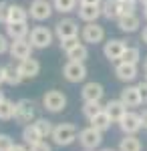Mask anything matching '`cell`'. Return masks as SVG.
Masks as SVG:
<instances>
[{
	"label": "cell",
	"instance_id": "20",
	"mask_svg": "<svg viewBox=\"0 0 147 151\" xmlns=\"http://www.w3.org/2000/svg\"><path fill=\"white\" fill-rule=\"evenodd\" d=\"M121 101H123L125 107H139L141 105V99H139V91H137V85L135 87H125L123 91H121V97H119Z\"/></svg>",
	"mask_w": 147,
	"mask_h": 151
},
{
	"label": "cell",
	"instance_id": "3",
	"mask_svg": "<svg viewBox=\"0 0 147 151\" xmlns=\"http://www.w3.org/2000/svg\"><path fill=\"white\" fill-rule=\"evenodd\" d=\"M34 119V101L30 99H20L14 103V121L28 125Z\"/></svg>",
	"mask_w": 147,
	"mask_h": 151
},
{
	"label": "cell",
	"instance_id": "14",
	"mask_svg": "<svg viewBox=\"0 0 147 151\" xmlns=\"http://www.w3.org/2000/svg\"><path fill=\"white\" fill-rule=\"evenodd\" d=\"M79 18L83 22H97V18L103 14L101 4H79Z\"/></svg>",
	"mask_w": 147,
	"mask_h": 151
},
{
	"label": "cell",
	"instance_id": "41",
	"mask_svg": "<svg viewBox=\"0 0 147 151\" xmlns=\"http://www.w3.org/2000/svg\"><path fill=\"white\" fill-rule=\"evenodd\" d=\"M10 151H30V149H28L26 145H14V147H12Z\"/></svg>",
	"mask_w": 147,
	"mask_h": 151
},
{
	"label": "cell",
	"instance_id": "22",
	"mask_svg": "<svg viewBox=\"0 0 147 151\" xmlns=\"http://www.w3.org/2000/svg\"><path fill=\"white\" fill-rule=\"evenodd\" d=\"M24 79L22 75H20V70L18 67H14V65H6L4 67V83L6 85H10V87H16V85H20Z\"/></svg>",
	"mask_w": 147,
	"mask_h": 151
},
{
	"label": "cell",
	"instance_id": "7",
	"mask_svg": "<svg viewBox=\"0 0 147 151\" xmlns=\"http://www.w3.org/2000/svg\"><path fill=\"white\" fill-rule=\"evenodd\" d=\"M79 141L85 149H95V147H99L103 143V133L89 125L87 129H81L79 131Z\"/></svg>",
	"mask_w": 147,
	"mask_h": 151
},
{
	"label": "cell",
	"instance_id": "9",
	"mask_svg": "<svg viewBox=\"0 0 147 151\" xmlns=\"http://www.w3.org/2000/svg\"><path fill=\"white\" fill-rule=\"evenodd\" d=\"M81 36H83V40L89 42V45H99V42L105 40V28L97 22H87V26L83 28Z\"/></svg>",
	"mask_w": 147,
	"mask_h": 151
},
{
	"label": "cell",
	"instance_id": "10",
	"mask_svg": "<svg viewBox=\"0 0 147 151\" xmlns=\"http://www.w3.org/2000/svg\"><path fill=\"white\" fill-rule=\"evenodd\" d=\"M32 45H30V40H26V38H18V40H12L10 42V48H8V52H10L12 58H16V60H22V58H28L32 55Z\"/></svg>",
	"mask_w": 147,
	"mask_h": 151
},
{
	"label": "cell",
	"instance_id": "29",
	"mask_svg": "<svg viewBox=\"0 0 147 151\" xmlns=\"http://www.w3.org/2000/svg\"><path fill=\"white\" fill-rule=\"evenodd\" d=\"M103 109H105V107L101 105V101H85V105H83V115L91 121L97 113H101Z\"/></svg>",
	"mask_w": 147,
	"mask_h": 151
},
{
	"label": "cell",
	"instance_id": "12",
	"mask_svg": "<svg viewBox=\"0 0 147 151\" xmlns=\"http://www.w3.org/2000/svg\"><path fill=\"white\" fill-rule=\"evenodd\" d=\"M57 36L58 40H65L71 36H79V24L73 18H63L57 22Z\"/></svg>",
	"mask_w": 147,
	"mask_h": 151
},
{
	"label": "cell",
	"instance_id": "51",
	"mask_svg": "<svg viewBox=\"0 0 147 151\" xmlns=\"http://www.w3.org/2000/svg\"><path fill=\"white\" fill-rule=\"evenodd\" d=\"M87 151H93V149H87Z\"/></svg>",
	"mask_w": 147,
	"mask_h": 151
},
{
	"label": "cell",
	"instance_id": "36",
	"mask_svg": "<svg viewBox=\"0 0 147 151\" xmlns=\"http://www.w3.org/2000/svg\"><path fill=\"white\" fill-rule=\"evenodd\" d=\"M8 6H10L8 2H4V0L0 2V22L2 24L8 22Z\"/></svg>",
	"mask_w": 147,
	"mask_h": 151
},
{
	"label": "cell",
	"instance_id": "15",
	"mask_svg": "<svg viewBox=\"0 0 147 151\" xmlns=\"http://www.w3.org/2000/svg\"><path fill=\"white\" fill-rule=\"evenodd\" d=\"M137 65H131V63H123V60H119L117 63V67H115V75H117V79L123 83H129L133 81L137 77Z\"/></svg>",
	"mask_w": 147,
	"mask_h": 151
},
{
	"label": "cell",
	"instance_id": "17",
	"mask_svg": "<svg viewBox=\"0 0 147 151\" xmlns=\"http://www.w3.org/2000/svg\"><path fill=\"white\" fill-rule=\"evenodd\" d=\"M30 32L28 22H8L6 24V36L12 40H18V38H26Z\"/></svg>",
	"mask_w": 147,
	"mask_h": 151
},
{
	"label": "cell",
	"instance_id": "42",
	"mask_svg": "<svg viewBox=\"0 0 147 151\" xmlns=\"http://www.w3.org/2000/svg\"><path fill=\"white\" fill-rule=\"evenodd\" d=\"M141 40H143V42L147 45V26L143 28V32H141Z\"/></svg>",
	"mask_w": 147,
	"mask_h": 151
},
{
	"label": "cell",
	"instance_id": "37",
	"mask_svg": "<svg viewBox=\"0 0 147 151\" xmlns=\"http://www.w3.org/2000/svg\"><path fill=\"white\" fill-rule=\"evenodd\" d=\"M30 151H53V147H50V145H48L45 139H40L38 143L30 145Z\"/></svg>",
	"mask_w": 147,
	"mask_h": 151
},
{
	"label": "cell",
	"instance_id": "34",
	"mask_svg": "<svg viewBox=\"0 0 147 151\" xmlns=\"http://www.w3.org/2000/svg\"><path fill=\"white\" fill-rule=\"evenodd\" d=\"M14 147V141H12L10 135L6 133H0V151H10Z\"/></svg>",
	"mask_w": 147,
	"mask_h": 151
},
{
	"label": "cell",
	"instance_id": "16",
	"mask_svg": "<svg viewBox=\"0 0 147 151\" xmlns=\"http://www.w3.org/2000/svg\"><path fill=\"white\" fill-rule=\"evenodd\" d=\"M103 95H105V89H103V85H101V83H95V81L87 83V85L83 87V91H81V97H83V101H101Z\"/></svg>",
	"mask_w": 147,
	"mask_h": 151
},
{
	"label": "cell",
	"instance_id": "1",
	"mask_svg": "<svg viewBox=\"0 0 147 151\" xmlns=\"http://www.w3.org/2000/svg\"><path fill=\"white\" fill-rule=\"evenodd\" d=\"M77 135H79V131H77V127L73 123H58V125H55L50 137H53V141L57 145L67 147V145H71L73 141L77 139Z\"/></svg>",
	"mask_w": 147,
	"mask_h": 151
},
{
	"label": "cell",
	"instance_id": "38",
	"mask_svg": "<svg viewBox=\"0 0 147 151\" xmlns=\"http://www.w3.org/2000/svg\"><path fill=\"white\" fill-rule=\"evenodd\" d=\"M8 48H10V42H8V38H6L4 35H0V55L8 52Z\"/></svg>",
	"mask_w": 147,
	"mask_h": 151
},
{
	"label": "cell",
	"instance_id": "26",
	"mask_svg": "<svg viewBox=\"0 0 147 151\" xmlns=\"http://www.w3.org/2000/svg\"><path fill=\"white\" fill-rule=\"evenodd\" d=\"M119 151H141V141L135 135H125L119 143Z\"/></svg>",
	"mask_w": 147,
	"mask_h": 151
},
{
	"label": "cell",
	"instance_id": "45",
	"mask_svg": "<svg viewBox=\"0 0 147 151\" xmlns=\"http://www.w3.org/2000/svg\"><path fill=\"white\" fill-rule=\"evenodd\" d=\"M143 16H145V20H147V4H145V8H143Z\"/></svg>",
	"mask_w": 147,
	"mask_h": 151
},
{
	"label": "cell",
	"instance_id": "40",
	"mask_svg": "<svg viewBox=\"0 0 147 151\" xmlns=\"http://www.w3.org/2000/svg\"><path fill=\"white\" fill-rule=\"evenodd\" d=\"M79 4H103V0H79Z\"/></svg>",
	"mask_w": 147,
	"mask_h": 151
},
{
	"label": "cell",
	"instance_id": "28",
	"mask_svg": "<svg viewBox=\"0 0 147 151\" xmlns=\"http://www.w3.org/2000/svg\"><path fill=\"white\" fill-rule=\"evenodd\" d=\"M121 60H123V63H131V65H139V60H141V50L137 47H125L123 55H121Z\"/></svg>",
	"mask_w": 147,
	"mask_h": 151
},
{
	"label": "cell",
	"instance_id": "19",
	"mask_svg": "<svg viewBox=\"0 0 147 151\" xmlns=\"http://www.w3.org/2000/svg\"><path fill=\"white\" fill-rule=\"evenodd\" d=\"M117 24H119V28H121L123 32H135L137 28L141 26V18L133 12V14H127V16L117 18Z\"/></svg>",
	"mask_w": 147,
	"mask_h": 151
},
{
	"label": "cell",
	"instance_id": "39",
	"mask_svg": "<svg viewBox=\"0 0 147 151\" xmlns=\"http://www.w3.org/2000/svg\"><path fill=\"white\" fill-rule=\"evenodd\" d=\"M141 115V125H143V129H147V109H143V113H139Z\"/></svg>",
	"mask_w": 147,
	"mask_h": 151
},
{
	"label": "cell",
	"instance_id": "4",
	"mask_svg": "<svg viewBox=\"0 0 147 151\" xmlns=\"http://www.w3.org/2000/svg\"><path fill=\"white\" fill-rule=\"evenodd\" d=\"M53 10H55L53 2H48V0H32L30 8H28V14H30L32 20L43 22V20H48V18H50Z\"/></svg>",
	"mask_w": 147,
	"mask_h": 151
},
{
	"label": "cell",
	"instance_id": "48",
	"mask_svg": "<svg viewBox=\"0 0 147 151\" xmlns=\"http://www.w3.org/2000/svg\"><path fill=\"white\" fill-rule=\"evenodd\" d=\"M103 151H115V149H103Z\"/></svg>",
	"mask_w": 147,
	"mask_h": 151
},
{
	"label": "cell",
	"instance_id": "30",
	"mask_svg": "<svg viewBox=\"0 0 147 151\" xmlns=\"http://www.w3.org/2000/svg\"><path fill=\"white\" fill-rule=\"evenodd\" d=\"M77 4H79V0H53L55 10L61 12V14H68V12H73L75 8H77Z\"/></svg>",
	"mask_w": 147,
	"mask_h": 151
},
{
	"label": "cell",
	"instance_id": "31",
	"mask_svg": "<svg viewBox=\"0 0 147 151\" xmlns=\"http://www.w3.org/2000/svg\"><path fill=\"white\" fill-rule=\"evenodd\" d=\"M14 119V103L8 99H2L0 101V121H8Z\"/></svg>",
	"mask_w": 147,
	"mask_h": 151
},
{
	"label": "cell",
	"instance_id": "46",
	"mask_svg": "<svg viewBox=\"0 0 147 151\" xmlns=\"http://www.w3.org/2000/svg\"><path fill=\"white\" fill-rule=\"evenodd\" d=\"M123 2H131V4H135L137 0H123Z\"/></svg>",
	"mask_w": 147,
	"mask_h": 151
},
{
	"label": "cell",
	"instance_id": "23",
	"mask_svg": "<svg viewBox=\"0 0 147 151\" xmlns=\"http://www.w3.org/2000/svg\"><path fill=\"white\" fill-rule=\"evenodd\" d=\"M22 139L26 145H34V143H38L40 139H45L43 135H40V131L36 129L34 123H28V125H24L22 129Z\"/></svg>",
	"mask_w": 147,
	"mask_h": 151
},
{
	"label": "cell",
	"instance_id": "2",
	"mask_svg": "<svg viewBox=\"0 0 147 151\" xmlns=\"http://www.w3.org/2000/svg\"><path fill=\"white\" fill-rule=\"evenodd\" d=\"M43 107H45L46 111H50V113H61L67 107V97H65V93H61L58 89H50L43 97Z\"/></svg>",
	"mask_w": 147,
	"mask_h": 151
},
{
	"label": "cell",
	"instance_id": "43",
	"mask_svg": "<svg viewBox=\"0 0 147 151\" xmlns=\"http://www.w3.org/2000/svg\"><path fill=\"white\" fill-rule=\"evenodd\" d=\"M4 83V67H0V85Z\"/></svg>",
	"mask_w": 147,
	"mask_h": 151
},
{
	"label": "cell",
	"instance_id": "21",
	"mask_svg": "<svg viewBox=\"0 0 147 151\" xmlns=\"http://www.w3.org/2000/svg\"><path fill=\"white\" fill-rule=\"evenodd\" d=\"M28 16H30L28 10L20 4H10L8 6V22H28Z\"/></svg>",
	"mask_w": 147,
	"mask_h": 151
},
{
	"label": "cell",
	"instance_id": "8",
	"mask_svg": "<svg viewBox=\"0 0 147 151\" xmlns=\"http://www.w3.org/2000/svg\"><path fill=\"white\" fill-rule=\"evenodd\" d=\"M119 127H121V131H123L125 135H135L137 131L143 127L141 125V115L133 113V111H127L121 117V121H119Z\"/></svg>",
	"mask_w": 147,
	"mask_h": 151
},
{
	"label": "cell",
	"instance_id": "47",
	"mask_svg": "<svg viewBox=\"0 0 147 151\" xmlns=\"http://www.w3.org/2000/svg\"><path fill=\"white\" fill-rule=\"evenodd\" d=\"M2 99H4V95H2V91H0V101H2Z\"/></svg>",
	"mask_w": 147,
	"mask_h": 151
},
{
	"label": "cell",
	"instance_id": "18",
	"mask_svg": "<svg viewBox=\"0 0 147 151\" xmlns=\"http://www.w3.org/2000/svg\"><path fill=\"white\" fill-rule=\"evenodd\" d=\"M105 111H107V115L111 117V121H113V123H119V121H121V117L127 113V107L123 105L121 99H115V101H109V103L105 105Z\"/></svg>",
	"mask_w": 147,
	"mask_h": 151
},
{
	"label": "cell",
	"instance_id": "5",
	"mask_svg": "<svg viewBox=\"0 0 147 151\" xmlns=\"http://www.w3.org/2000/svg\"><path fill=\"white\" fill-rule=\"evenodd\" d=\"M63 77H65L68 83L85 81V77H87V67H85V63H81V60H68L67 65H65V69H63Z\"/></svg>",
	"mask_w": 147,
	"mask_h": 151
},
{
	"label": "cell",
	"instance_id": "6",
	"mask_svg": "<svg viewBox=\"0 0 147 151\" xmlns=\"http://www.w3.org/2000/svg\"><path fill=\"white\" fill-rule=\"evenodd\" d=\"M28 40H30V45L34 48H46L53 42V30L46 28V26H34L30 30V38Z\"/></svg>",
	"mask_w": 147,
	"mask_h": 151
},
{
	"label": "cell",
	"instance_id": "13",
	"mask_svg": "<svg viewBox=\"0 0 147 151\" xmlns=\"http://www.w3.org/2000/svg\"><path fill=\"white\" fill-rule=\"evenodd\" d=\"M18 70H20V75H22V79H34L38 73H40V63L36 60V58L28 57V58H22V60H18Z\"/></svg>",
	"mask_w": 147,
	"mask_h": 151
},
{
	"label": "cell",
	"instance_id": "49",
	"mask_svg": "<svg viewBox=\"0 0 147 151\" xmlns=\"http://www.w3.org/2000/svg\"><path fill=\"white\" fill-rule=\"evenodd\" d=\"M141 2H143V4H147V0H141Z\"/></svg>",
	"mask_w": 147,
	"mask_h": 151
},
{
	"label": "cell",
	"instance_id": "32",
	"mask_svg": "<svg viewBox=\"0 0 147 151\" xmlns=\"http://www.w3.org/2000/svg\"><path fill=\"white\" fill-rule=\"evenodd\" d=\"M34 125H36L38 131H40V135H43V137H50V135H53L55 125H53L48 119H36V121H34Z\"/></svg>",
	"mask_w": 147,
	"mask_h": 151
},
{
	"label": "cell",
	"instance_id": "44",
	"mask_svg": "<svg viewBox=\"0 0 147 151\" xmlns=\"http://www.w3.org/2000/svg\"><path fill=\"white\" fill-rule=\"evenodd\" d=\"M143 69H145V70H147V57H145V58H143Z\"/></svg>",
	"mask_w": 147,
	"mask_h": 151
},
{
	"label": "cell",
	"instance_id": "11",
	"mask_svg": "<svg viewBox=\"0 0 147 151\" xmlns=\"http://www.w3.org/2000/svg\"><path fill=\"white\" fill-rule=\"evenodd\" d=\"M125 47H127V45H125L123 40H119V38H111V40L105 42V47H103V55L109 58L111 63H117V60H121V55H123Z\"/></svg>",
	"mask_w": 147,
	"mask_h": 151
},
{
	"label": "cell",
	"instance_id": "27",
	"mask_svg": "<svg viewBox=\"0 0 147 151\" xmlns=\"http://www.w3.org/2000/svg\"><path fill=\"white\" fill-rule=\"evenodd\" d=\"M65 55H67L68 60H81V63H85L87 57H89V48L81 42V45H77L75 48H71L68 52H65Z\"/></svg>",
	"mask_w": 147,
	"mask_h": 151
},
{
	"label": "cell",
	"instance_id": "50",
	"mask_svg": "<svg viewBox=\"0 0 147 151\" xmlns=\"http://www.w3.org/2000/svg\"><path fill=\"white\" fill-rule=\"evenodd\" d=\"M145 81H147V70H145Z\"/></svg>",
	"mask_w": 147,
	"mask_h": 151
},
{
	"label": "cell",
	"instance_id": "35",
	"mask_svg": "<svg viewBox=\"0 0 147 151\" xmlns=\"http://www.w3.org/2000/svg\"><path fill=\"white\" fill-rule=\"evenodd\" d=\"M137 91H139V99H141V105H147V81L137 83Z\"/></svg>",
	"mask_w": 147,
	"mask_h": 151
},
{
	"label": "cell",
	"instance_id": "24",
	"mask_svg": "<svg viewBox=\"0 0 147 151\" xmlns=\"http://www.w3.org/2000/svg\"><path fill=\"white\" fill-rule=\"evenodd\" d=\"M111 123H113V121H111V117L107 115V111H105V109H103L101 113H97V115L91 119V127H95L97 131H101V133L111 127Z\"/></svg>",
	"mask_w": 147,
	"mask_h": 151
},
{
	"label": "cell",
	"instance_id": "33",
	"mask_svg": "<svg viewBox=\"0 0 147 151\" xmlns=\"http://www.w3.org/2000/svg\"><path fill=\"white\" fill-rule=\"evenodd\" d=\"M77 45H81L79 36H71V38H65V40H61V48H63V52H68L71 48H75Z\"/></svg>",
	"mask_w": 147,
	"mask_h": 151
},
{
	"label": "cell",
	"instance_id": "25",
	"mask_svg": "<svg viewBox=\"0 0 147 151\" xmlns=\"http://www.w3.org/2000/svg\"><path fill=\"white\" fill-rule=\"evenodd\" d=\"M103 16L109 20H117L119 18V0H103L101 4Z\"/></svg>",
	"mask_w": 147,
	"mask_h": 151
}]
</instances>
